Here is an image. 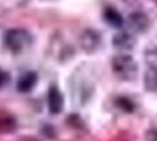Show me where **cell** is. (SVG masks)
I'll list each match as a JSON object with an SVG mask.
<instances>
[{"label":"cell","instance_id":"cell-10","mask_svg":"<svg viewBox=\"0 0 157 141\" xmlns=\"http://www.w3.org/2000/svg\"><path fill=\"white\" fill-rule=\"evenodd\" d=\"M17 128V120L7 112H0V133H11Z\"/></svg>","mask_w":157,"mask_h":141},{"label":"cell","instance_id":"cell-13","mask_svg":"<svg viewBox=\"0 0 157 141\" xmlns=\"http://www.w3.org/2000/svg\"><path fill=\"white\" fill-rule=\"evenodd\" d=\"M11 80V76H10V73L5 71V69H2V68L0 67V89L2 87H5L7 84L10 82Z\"/></svg>","mask_w":157,"mask_h":141},{"label":"cell","instance_id":"cell-11","mask_svg":"<svg viewBox=\"0 0 157 141\" xmlns=\"http://www.w3.org/2000/svg\"><path fill=\"white\" fill-rule=\"evenodd\" d=\"M114 104H115V107L120 109L121 112H123V113H134L135 111H136V104H135V101L132 100L131 98L129 96H127V95H120L117 96L115 101H114Z\"/></svg>","mask_w":157,"mask_h":141},{"label":"cell","instance_id":"cell-5","mask_svg":"<svg viewBox=\"0 0 157 141\" xmlns=\"http://www.w3.org/2000/svg\"><path fill=\"white\" fill-rule=\"evenodd\" d=\"M137 44L136 35L130 31L121 29L113 35L111 38V46L114 47L118 53H128L132 51Z\"/></svg>","mask_w":157,"mask_h":141},{"label":"cell","instance_id":"cell-14","mask_svg":"<svg viewBox=\"0 0 157 141\" xmlns=\"http://www.w3.org/2000/svg\"><path fill=\"white\" fill-rule=\"evenodd\" d=\"M144 139L145 141H157V127L149 128L144 133Z\"/></svg>","mask_w":157,"mask_h":141},{"label":"cell","instance_id":"cell-9","mask_svg":"<svg viewBox=\"0 0 157 141\" xmlns=\"http://www.w3.org/2000/svg\"><path fill=\"white\" fill-rule=\"evenodd\" d=\"M144 89L149 93H157V68L148 67L143 75Z\"/></svg>","mask_w":157,"mask_h":141},{"label":"cell","instance_id":"cell-3","mask_svg":"<svg viewBox=\"0 0 157 141\" xmlns=\"http://www.w3.org/2000/svg\"><path fill=\"white\" fill-rule=\"evenodd\" d=\"M128 31L134 34H142L149 31L151 27V19L143 11H132L125 19Z\"/></svg>","mask_w":157,"mask_h":141},{"label":"cell","instance_id":"cell-7","mask_svg":"<svg viewBox=\"0 0 157 141\" xmlns=\"http://www.w3.org/2000/svg\"><path fill=\"white\" fill-rule=\"evenodd\" d=\"M39 75L35 71H26L21 73L17 79V89L20 93H29L36 86Z\"/></svg>","mask_w":157,"mask_h":141},{"label":"cell","instance_id":"cell-1","mask_svg":"<svg viewBox=\"0 0 157 141\" xmlns=\"http://www.w3.org/2000/svg\"><path fill=\"white\" fill-rule=\"evenodd\" d=\"M111 71L122 81H132L138 75V64L129 53H117L111 58Z\"/></svg>","mask_w":157,"mask_h":141},{"label":"cell","instance_id":"cell-6","mask_svg":"<svg viewBox=\"0 0 157 141\" xmlns=\"http://www.w3.org/2000/svg\"><path fill=\"white\" fill-rule=\"evenodd\" d=\"M47 106L49 113L53 115L60 114L65 108V96L56 85H51L48 88Z\"/></svg>","mask_w":157,"mask_h":141},{"label":"cell","instance_id":"cell-12","mask_svg":"<svg viewBox=\"0 0 157 141\" xmlns=\"http://www.w3.org/2000/svg\"><path fill=\"white\" fill-rule=\"evenodd\" d=\"M143 58L148 67L157 68V45H150L144 49Z\"/></svg>","mask_w":157,"mask_h":141},{"label":"cell","instance_id":"cell-8","mask_svg":"<svg viewBox=\"0 0 157 141\" xmlns=\"http://www.w3.org/2000/svg\"><path fill=\"white\" fill-rule=\"evenodd\" d=\"M102 19L108 26H110L111 28H116V29L122 28L123 25L125 24V19L121 14V12L116 7L111 6V5H108L103 8Z\"/></svg>","mask_w":157,"mask_h":141},{"label":"cell","instance_id":"cell-4","mask_svg":"<svg viewBox=\"0 0 157 141\" xmlns=\"http://www.w3.org/2000/svg\"><path fill=\"white\" fill-rule=\"evenodd\" d=\"M78 44L81 49L86 53H95L102 45L101 32L94 28H86L78 37Z\"/></svg>","mask_w":157,"mask_h":141},{"label":"cell","instance_id":"cell-15","mask_svg":"<svg viewBox=\"0 0 157 141\" xmlns=\"http://www.w3.org/2000/svg\"><path fill=\"white\" fill-rule=\"evenodd\" d=\"M154 2H155V4L157 5V0H154Z\"/></svg>","mask_w":157,"mask_h":141},{"label":"cell","instance_id":"cell-2","mask_svg":"<svg viewBox=\"0 0 157 141\" xmlns=\"http://www.w3.org/2000/svg\"><path fill=\"white\" fill-rule=\"evenodd\" d=\"M2 41L11 53L20 54L32 46L33 35L26 28H10L4 34Z\"/></svg>","mask_w":157,"mask_h":141}]
</instances>
